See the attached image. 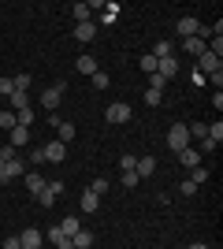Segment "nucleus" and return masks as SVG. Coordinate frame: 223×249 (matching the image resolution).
Returning a JSON list of instances; mask_svg holds the SVG:
<instances>
[{
    "instance_id": "f257e3e1",
    "label": "nucleus",
    "mask_w": 223,
    "mask_h": 249,
    "mask_svg": "<svg viewBox=\"0 0 223 249\" xmlns=\"http://www.w3.org/2000/svg\"><path fill=\"white\" fill-rule=\"evenodd\" d=\"M190 142H193V138H190V130H186V123H175V126L168 130V149H171V153L190 149Z\"/></svg>"
},
{
    "instance_id": "f03ea898",
    "label": "nucleus",
    "mask_w": 223,
    "mask_h": 249,
    "mask_svg": "<svg viewBox=\"0 0 223 249\" xmlns=\"http://www.w3.org/2000/svg\"><path fill=\"white\" fill-rule=\"evenodd\" d=\"M104 115H108V123H130V104L127 101H112Z\"/></svg>"
},
{
    "instance_id": "7ed1b4c3",
    "label": "nucleus",
    "mask_w": 223,
    "mask_h": 249,
    "mask_svg": "<svg viewBox=\"0 0 223 249\" xmlns=\"http://www.w3.org/2000/svg\"><path fill=\"white\" fill-rule=\"evenodd\" d=\"M64 93H67V86H64V82L49 86V89H45V93H41V104H45V108H49V112H56V104L64 101Z\"/></svg>"
},
{
    "instance_id": "20e7f679",
    "label": "nucleus",
    "mask_w": 223,
    "mask_h": 249,
    "mask_svg": "<svg viewBox=\"0 0 223 249\" xmlns=\"http://www.w3.org/2000/svg\"><path fill=\"white\" fill-rule=\"evenodd\" d=\"M197 67H201V71H205V78H208V74H216V71H223V60H220V56H212V52L205 49V52H201V56H197Z\"/></svg>"
},
{
    "instance_id": "39448f33",
    "label": "nucleus",
    "mask_w": 223,
    "mask_h": 249,
    "mask_svg": "<svg viewBox=\"0 0 223 249\" xmlns=\"http://www.w3.org/2000/svg\"><path fill=\"white\" fill-rule=\"evenodd\" d=\"M156 74L164 82H171L175 74H179V56H168V60H156Z\"/></svg>"
},
{
    "instance_id": "423d86ee",
    "label": "nucleus",
    "mask_w": 223,
    "mask_h": 249,
    "mask_svg": "<svg viewBox=\"0 0 223 249\" xmlns=\"http://www.w3.org/2000/svg\"><path fill=\"white\" fill-rule=\"evenodd\" d=\"M41 153H45V160H49V164H64L67 145H64V142H49V145H41Z\"/></svg>"
},
{
    "instance_id": "0eeeda50",
    "label": "nucleus",
    "mask_w": 223,
    "mask_h": 249,
    "mask_svg": "<svg viewBox=\"0 0 223 249\" xmlns=\"http://www.w3.org/2000/svg\"><path fill=\"white\" fill-rule=\"evenodd\" d=\"M41 242H45V234H41L37 227H26V231L19 234V246H22V249H41Z\"/></svg>"
},
{
    "instance_id": "6e6552de",
    "label": "nucleus",
    "mask_w": 223,
    "mask_h": 249,
    "mask_svg": "<svg viewBox=\"0 0 223 249\" xmlns=\"http://www.w3.org/2000/svg\"><path fill=\"white\" fill-rule=\"evenodd\" d=\"M8 145H11V149L30 145V130H26V126H11V130H8Z\"/></svg>"
},
{
    "instance_id": "1a4fd4ad",
    "label": "nucleus",
    "mask_w": 223,
    "mask_h": 249,
    "mask_svg": "<svg viewBox=\"0 0 223 249\" xmlns=\"http://www.w3.org/2000/svg\"><path fill=\"white\" fill-rule=\"evenodd\" d=\"M26 171H30V160H19V156L4 164V175H8V178H22Z\"/></svg>"
},
{
    "instance_id": "9d476101",
    "label": "nucleus",
    "mask_w": 223,
    "mask_h": 249,
    "mask_svg": "<svg viewBox=\"0 0 223 249\" xmlns=\"http://www.w3.org/2000/svg\"><path fill=\"white\" fill-rule=\"evenodd\" d=\"M156 171V156H138V164H134V175L138 178H149Z\"/></svg>"
},
{
    "instance_id": "9b49d317",
    "label": "nucleus",
    "mask_w": 223,
    "mask_h": 249,
    "mask_svg": "<svg viewBox=\"0 0 223 249\" xmlns=\"http://www.w3.org/2000/svg\"><path fill=\"white\" fill-rule=\"evenodd\" d=\"M78 208H82L86 216H89V212H97V208H101V194H93V190H82V201H78Z\"/></svg>"
},
{
    "instance_id": "f8f14e48",
    "label": "nucleus",
    "mask_w": 223,
    "mask_h": 249,
    "mask_svg": "<svg viewBox=\"0 0 223 249\" xmlns=\"http://www.w3.org/2000/svg\"><path fill=\"white\" fill-rule=\"evenodd\" d=\"M97 37V22H78V26H74V41H93Z\"/></svg>"
},
{
    "instance_id": "ddd939ff",
    "label": "nucleus",
    "mask_w": 223,
    "mask_h": 249,
    "mask_svg": "<svg viewBox=\"0 0 223 249\" xmlns=\"http://www.w3.org/2000/svg\"><path fill=\"white\" fill-rule=\"evenodd\" d=\"M22 178H26V190H30L34 197H37V194H41V190L49 186V178H41V175H37V171H26V175H22Z\"/></svg>"
},
{
    "instance_id": "4468645a",
    "label": "nucleus",
    "mask_w": 223,
    "mask_h": 249,
    "mask_svg": "<svg viewBox=\"0 0 223 249\" xmlns=\"http://www.w3.org/2000/svg\"><path fill=\"white\" fill-rule=\"evenodd\" d=\"M8 108H11V112H22V108H30V93H26V89H15V93L8 97Z\"/></svg>"
},
{
    "instance_id": "2eb2a0df",
    "label": "nucleus",
    "mask_w": 223,
    "mask_h": 249,
    "mask_svg": "<svg viewBox=\"0 0 223 249\" xmlns=\"http://www.w3.org/2000/svg\"><path fill=\"white\" fill-rule=\"evenodd\" d=\"M179 156V164L186 167V171H193V167L201 164V153H197V149H182V153H175Z\"/></svg>"
},
{
    "instance_id": "dca6fc26",
    "label": "nucleus",
    "mask_w": 223,
    "mask_h": 249,
    "mask_svg": "<svg viewBox=\"0 0 223 249\" xmlns=\"http://www.w3.org/2000/svg\"><path fill=\"white\" fill-rule=\"evenodd\" d=\"M197 30H201V22L193 19V15H186V19H179V37H197Z\"/></svg>"
},
{
    "instance_id": "f3484780",
    "label": "nucleus",
    "mask_w": 223,
    "mask_h": 249,
    "mask_svg": "<svg viewBox=\"0 0 223 249\" xmlns=\"http://www.w3.org/2000/svg\"><path fill=\"white\" fill-rule=\"evenodd\" d=\"M56 227L64 231L67 238H74V234H78V231H82V219H78V216H67V219H60V223H56Z\"/></svg>"
},
{
    "instance_id": "a211bd4d",
    "label": "nucleus",
    "mask_w": 223,
    "mask_h": 249,
    "mask_svg": "<svg viewBox=\"0 0 223 249\" xmlns=\"http://www.w3.org/2000/svg\"><path fill=\"white\" fill-rule=\"evenodd\" d=\"M45 238L52 242L56 249H74V246H71V238H67V234H64V231H60V227H52V231H49V234H45Z\"/></svg>"
},
{
    "instance_id": "6ab92c4d",
    "label": "nucleus",
    "mask_w": 223,
    "mask_h": 249,
    "mask_svg": "<svg viewBox=\"0 0 223 249\" xmlns=\"http://www.w3.org/2000/svg\"><path fill=\"white\" fill-rule=\"evenodd\" d=\"M74 67H78V71H82V74H89V78H93V74L101 71V67H97V60H93V56H78V60H74Z\"/></svg>"
},
{
    "instance_id": "aec40b11",
    "label": "nucleus",
    "mask_w": 223,
    "mask_h": 249,
    "mask_svg": "<svg viewBox=\"0 0 223 249\" xmlns=\"http://www.w3.org/2000/svg\"><path fill=\"white\" fill-rule=\"evenodd\" d=\"M182 49L190 52V56H201V52H205V49H208V45H205V41H201V37H182Z\"/></svg>"
},
{
    "instance_id": "412c9836",
    "label": "nucleus",
    "mask_w": 223,
    "mask_h": 249,
    "mask_svg": "<svg viewBox=\"0 0 223 249\" xmlns=\"http://www.w3.org/2000/svg\"><path fill=\"white\" fill-rule=\"evenodd\" d=\"M149 56H156V60H168V56H175V41H156V49L149 52Z\"/></svg>"
},
{
    "instance_id": "4be33fe9",
    "label": "nucleus",
    "mask_w": 223,
    "mask_h": 249,
    "mask_svg": "<svg viewBox=\"0 0 223 249\" xmlns=\"http://www.w3.org/2000/svg\"><path fill=\"white\" fill-rule=\"evenodd\" d=\"M71 246H74V249H89V246H93V234H89V231L82 227V231H78V234L71 238Z\"/></svg>"
},
{
    "instance_id": "5701e85b",
    "label": "nucleus",
    "mask_w": 223,
    "mask_h": 249,
    "mask_svg": "<svg viewBox=\"0 0 223 249\" xmlns=\"http://www.w3.org/2000/svg\"><path fill=\"white\" fill-rule=\"evenodd\" d=\"M0 126H4V130H11V126H19V115L11 112V108H0Z\"/></svg>"
},
{
    "instance_id": "b1692460",
    "label": "nucleus",
    "mask_w": 223,
    "mask_h": 249,
    "mask_svg": "<svg viewBox=\"0 0 223 249\" xmlns=\"http://www.w3.org/2000/svg\"><path fill=\"white\" fill-rule=\"evenodd\" d=\"M190 182H193V186H205V182H208V167L197 164V167L190 171Z\"/></svg>"
},
{
    "instance_id": "393cba45",
    "label": "nucleus",
    "mask_w": 223,
    "mask_h": 249,
    "mask_svg": "<svg viewBox=\"0 0 223 249\" xmlns=\"http://www.w3.org/2000/svg\"><path fill=\"white\" fill-rule=\"evenodd\" d=\"M71 15H74V19H78V22H89V15H93V8H89V4H74V8H71Z\"/></svg>"
},
{
    "instance_id": "a878e982",
    "label": "nucleus",
    "mask_w": 223,
    "mask_h": 249,
    "mask_svg": "<svg viewBox=\"0 0 223 249\" xmlns=\"http://www.w3.org/2000/svg\"><path fill=\"white\" fill-rule=\"evenodd\" d=\"M71 138H74V126L71 123H60V126H56V142H64V145H67Z\"/></svg>"
},
{
    "instance_id": "bb28decb",
    "label": "nucleus",
    "mask_w": 223,
    "mask_h": 249,
    "mask_svg": "<svg viewBox=\"0 0 223 249\" xmlns=\"http://www.w3.org/2000/svg\"><path fill=\"white\" fill-rule=\"evenodd\" d=\"M138 67H141L145 74H156V56H149V52H145V56L138 60Z\"/></svg>"
},
{
    "instance_id": "cd10ccee",
    "label": "nucleus",
    "mask_w": 223,
    "mask_h": 249,
    "mask_svg": "<svg viewBox=\"0 0 223 249\" xmlns=\"http://www.w3.org/2000/svg\"><path fill=\"white\" fill-rule=\"evenodd\" d=\"M37 205H41V208H52V205H56V194H52L49 186H45L41 194H37Z\"/></svg>"
},
{
    "instance_id": "c85d7f7f",
    "label": "nucleus",
    "mask_w": 223,
    "mask_h": 249,
    "mask_svg": "<svg viewBox=\"0 0 223 249\" xmlns=\"http://www.w3.org/2000/svg\"><path fill=\"white\" fill-rule=\"evenodd\" d=\"M15 115H19V126H26V130L34 126V108H22V112H15Z\"/></svg>"
},
{
    "instance_id": "c756f323",
    "label": "nucleus",
    "mask_w": 223,
    "mask_h": 249,
    "mask_svg": "<svg viewBox=\"0 0 223 249\" xmlns=\"http://www.w3.org/2000/svg\"><path fill=\"white\" fill-rule=\"evenodd\" d=\"M108 86H112V78H108L104 71H97L93 74V89H108Z\"/></svg>"
},
{
    "instance_id": "7c9ffc66",
    "label": "nucleus",
    "mask_w": 223,
    "mask_h": 249,
    "mask_svg": "<svg viewBox=\"0 0 223 249\" xmlns=\"http://www.w3.org/2000/svg\"><path fill=\"white\" fill-rule=\"evenodd\" d=\"M145 104H149V108H156V104H164V93H156V89H145Z\"/></svg>"
},
{
    "instance_id": "2f4dec72",
    "label": "nucleus",
    "mask_w": 223,
    "mask_h": 249,
    "mask_svg": "<svg viewBox=\"0 0 223 249\" xmlns=\"http://www.w3.org/2000/svg\"><path fill=\"white\" fill-rule=\"evenodd\" d=\"M134 164H138V156H130V153L119 156V167H123V171H134Z\"/></svg>"
},
{
    "instance_id": "473e14b6",
    "label": "nucleus",
    "mask_w": 223,
    "mask_h": 249,
    "mask_svg": "<svg viewBox=\"0 0 223 249\" xmlns=\"http://www.w3.org/2000/svg\"><path fill=\"white\" fill-rule=\"evenodd\" d=\"M11 93H15V82L4 74V78H0V97H11Z\"/></svg>"
},
{
    "instance_id": "72a5a7b5",
    "label": "nucleus",
    "mask_w": 223,
    "mask_h": 249,
    "mask_svg": "<svg viewBox=\"0 0 223 249\" xmlns=\"http://www.w3.org/2000/svg\"><path fill=\"white\" fill-rule=\"evenodd\" d=\"M138 182H141V178L134 175V171H123V190H134Z\"/></svg>"
},
{
    "instance_id": "f704fd0d",
    "label": "nucleus",
    "mask_w": 223,
    "mask_h": 249,
    "mask_svg": "<svg viewBox=\"0 0 223 249\" xmlns=\"http://www.w3.org/2000/svg\"><path fill=\"white\" fill-rule=\"evenodd\" d=\"M186 130H190V138H205V134H208V126H205V123H190Z\"/></svg>"
},
{
    "instance_id": "c9c22d12",
    "label": "nucleus",
    "mask_w": 223,
    "mask_h": 249,
    "mask_svg": "<svg viewBox=\"0 0 223 249\" xmlns=\"http://www.w3.org/2000/svg\"><path fill=\"white\" fill-rule=\"evenodd\" d=\"M164 86H168V82H164L160 74H149V89H156V93H164Z\"/></svg>"
},
{
    "instance_id": "e433bc0d",
    "label": "nucleus",
    "mask_w": 223,
    "mask_h": 249,
    "mask_svg": "<svg viewBox=\"0 0 223 249\" xmlns=\"http://www.w3.org/2000/svg\"><path fill=\"white\" fill-rule=\"evenodd\" d=\"M11 82H15V89H30V74H15Z\"/></svg>"
},
{
    "instance_id": "4c0bfd02",
    "label": "nucleus",
    "mask_w": 223,
    "mask_h": 249,
    "mask_svg": "<svg viewBox=\"0 0 223 249\" xmlns=\"http://www.w3.org/2000/svg\"><path fill=\"white\" fill-rule=\"evenodd\" d=\"M179 194H182V197H193V194H197V186H193L190 178H186V182H182V186H179Z\"/></svg>"
},
{
    "instance_id": "58836bf2",
    "label": "nucleus",
    "mask_w": 223,
    "mask_h": 249,
    "mask_svg": "<svg viewBox=\"0 0 223 249\" xmlns=\"http://www.w3.org/2000/svg\"><path fill=\"white\" fill-rule=\"evenodd\" d=\"M89 190H93V194H101V197H104V190H108V178H97V182H93V186H89Z\"/></svg>"
},
{
    "instance_id": "ea45409f",
    "label": "nucleus",
    "mask_w": 223,
    "mask_h": 249,
    "mask_svg": "<svg viewBox=\"0 0 223 249\" xmlns=\"http://www.w3.org/2000/svg\"><path fill=\"white\" fill-rule=\"evenodd\" d=\"M49 190H52L56 197H60V194H64V190H67V186H64V182H60V178H52V182H49Z\"/></svg>"
},
{
    "instance_id": "a19ab883",
    "label": "nucleus",
    "mask_w": 223,
    "mask_h": 249,
    "mask_svg": "<svg viewBox=\"0 0 223 249\" xmlns=\"http://www.w3.org/2000/svg\"><path fill=\"white\" fill-rule=\"evenodd\" d=\"M205 82H212V86H216V89H220V86H223V71H216V74H208V78H205Z\"/></svg>"
},
{
    "instance_id": "79ce46f5",
    "label": "nucleus",
    "mask_w": 223,
    "mask_h": 249,
    "mask_svg": "<svg viewBox=\"0 0 223 249\" xmlns=\"http://www.w3.org/2000/svg\"><path fill=\"white\" fill-rule=\"evenodd\" d=\"M4 249H22V246H19V238H8V242H4Z\"/></svg>"
},
{
    "instance_id": "37998d69",
    "label": "nucleus",
    "mask_w": 223,
    "mask_h": 249,
    "mask_svg": "<svg viewBox=\"0 0 223 249\" xmlns=\"http://www.w3.org/2000/svg\"><path fill=\"white\" fill-rule=\"evenodd\" d=\"M186 249H208V246H205V242H190Z\"/></svg>"
},
{
    "instance_id": "c03bdc74",
    "label": "nucleus",
    "mask_w": 223,
    "mask_h": 249,
    "mask_svg": "<svg viewBox=\"0 0 223 249\" xmlns=\"http://www.w3.org/2000/svg\"><path fill=\"white\" fill-rule=\"evenodd\" d=\"M0 167H4V156H0Z\"/></svg>"
},
{
    "instance_id": "a18cd8bd",
    "label": "nucleus",
    "mask_w": 223,
    "mask_h": 249,
    "mask_svg": "<svg viewBox=\"0 0 223 249\" xmlns=\"http://www.w3.org/2000/svg\"><path fill=\"white\" fill-rule=\"evenodd\" d=\"M208 249H212V246H208ZM216 249H220V246H216Z\"/></svg>"
}]
</instances>
